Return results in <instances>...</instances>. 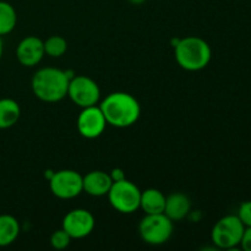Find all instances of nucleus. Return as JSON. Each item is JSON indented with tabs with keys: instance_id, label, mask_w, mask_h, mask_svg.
Masks as SVG:
<instances>
[{
	"instance_id": "f257e3e1",
	"label": "nucleus",
	"mask_w": 251,
	"mask_h": 251,
	"mask_svg": "<svg viewBox=\"0 0 251 251\" xmlns=\"http://www.w3.org/2000/svg\"><path fill=\"white\" fill-rule=\"evenodd\" d=\"M108 125L124 129L136 124L141 107L136 98L126 92L109 93L100 104Z\"/></svg>"
},
{
	"instance_id": "f03ea898",
	"label": "nucleus",
	"mask_w": 251,
	"mask_h": 251,
	"mask_svg": "<svg viewBox=\"0 0 251 251\" xmlns=\"http://www.w3.org/2000/svg\"><path fill=\"white\" fill-rule=\"evenodd\" d=\"M69 78L66 70L56 68H42L34 73L31 81L33 95L46 103H56L68 96Z\"/></svg>"
},
{
	"instance_id": "7ed1b4c3",
	"label": "nucleus",
	"mask_w": 251,
	"mask_h": 251,
	"mask_svg": "<svg viewBox=\"0 0 251 251\" xmlns=\"http://www.w3.org/2000/svg\"><path fill=\"white\" fill-rule=\"evenodd\" d=\"M174 48V56L181 69L186 71H200L210 64L212 49L205 39L196 36L179 38Z\"/></svg>"
},
{
	"instance_id": "20e7f679",
	"label": "nucleus",
	"mask_w": 251,
	"mask_h": 251,
	"mask_svg": "<svg viewBox=\"0 0 251 251\" xmlns=\"http://www.w3.org/2000/svg\"><path fill=\"white\" fill-rule=\"evenodd\" d=\"M173 223L164 213L146 215L139 225L140 238L146 244L153 247L166 244L173 234Z\"/></svg>"
},
{
	"instance_id": "39448f33",
	"label": "nucleus",
	"mask_w": 251,
	"mask_h": 251,
	"mask_svg": "<svg viewBox=\"0 0 251 251\" xmlns=\"http://www.w3.org/2000/svg\"><path fill=\"white\" fill-rule=\"evenodd\" d=\"M245 226L237 215H228L216 222L211 232V240L218 249H233L240 245Z\"/></svg>"
},
{
	"instance_id": "423d86ee",
	"label": "nucleus",
	"mask_w": 251,
	"mask_h": 251,
	"mask_svg": "<svg viewBox=\"0 0 251 251\" xmlns=\"http://www.w3.org/2000/svg\"><path fill=\"white\" fill-rule=\"evenodd\" d=\"M107 196L110 206L120 213L129 215L140 208L141 190L126 178L119 181H113Z\"/></svg>"
},
{
	"instance_id": "0eeeda50",
	"label": "nucleus",
	"mask_w": 251,
	"mask_h": 251,
	"mask_svg": "<svg viewBox=\"0 0 251 251\" xmlns=\"http://www.w3.org/2000/svg\"><path fill=\"white\" fill-rule=\"evenodd\" d=\"M51 194L60 200H71L83 191L82 176L73 169H61L54 172L49 179Z\"/></svg>"
},
{
	"instance_id": "6e6552de",
	"label": "nucleus",
	"mask_w": 251,
	"mask_h": 251,
	"mask_svg": "<svg viewBox=\"0 0 251 251\" xmlns=\"http://www.w3.org/2000/svg\"><path fill=\"white\" fill-rule=\"evenodd\" d=\"M68 97L80 108L91 107L100 102V88L93 78L75 75L69 81Z\"/></svg>"
},
{
	"instance_id": "1a4fd4ad",
	"label": "nucleus",
	"mask_w": 251,
	"mask_h": 251,
	"mask_svg": "<svg viewBox=\"0 0 251 251\" xmlns=\"http://www.w3.org/2000/svg\"><path fill=\"white\" fill-rule=\"evenodd\" d=\"M96 220L92 213L85 208H75L64 216L61 228L73 239H82L93 232Z\"/></svg>"
},
{
	"instance_id": "9d476101",
	"label": "nucleus",
	"mask_w": 251,
	"mask_h": 251,
	"mask_svg": "<svg viewBox=\"0 0 251 251\" xmlns=\"http://www.w3.org/2000/svg\"><path fill=\"white\" fill-rule=\"evenodd\" d=\"M107 122L100 110V105H91L82 108L76 120V127L78 134L88 140L97 139L104 132Z\"/></svg>"
},
{
	"instance_id": "9b49d317",
	"label": "nucleus",
	"mask_w": 251,
	"mask_h": 251,
	"mask_svg": "<svg viewBox=\"0 0 251 251\" xmlns=\"http://www.w3.org/2000/svg\"><path fill=\"white\" fill-rule=\"evenodd\" d=\"M44 53V43L36 36H27L22 39L16 48L17 61L22 66L33 68L42 61Z\"/></svg>"
},
{
	"instance_id": "f8f14e48",
	"label": "nucleus",
	"mask_w": 251,
	"mask_h": 251,
	"mask_svg": "<svg viewBox=\"0 0 251 251\" xmlns=\"http://www.w3.org/2000/svg\"><path fill=\"white\" fill-rule=\"evenodd\" d=\"M112 184L113 180L110 174L103 171L88 172L86 176H82L83 191L93 198L107 195L112 188Z\"/></svg>"
},
{
	"instance_id": "ddd939ff",
	"label": "nucleus",
	"mask_w": 251,
	"mask_h": 251,
	"mask_svg": "<svg viewBox=\"0 0 251 251\" xmlns=\"http://www.w3.org/2000/svg\"><path fill=\"white\" fill-rule=\"evenodd\" d=\"M191 212V200L183 193H173L167 196L164 215L173 222L184 220Z\"/></svg>"
},
{
	"instance_id": "4468645a",
	"label": "nucleus",
	"mask_w": 251,
	"mask_h": 251,
	"mask_svg": "<svg viewBox=\"0 0 251 251\" xmlns=\"http://www.w3.org/2000/svg\"><path fill=\"white\" fill-rule=\"evenodd\" d=\"M167 196L158 189L150 188L145 191H141L140 198V208L146 215H156V213H164Z\"/></svg>"
},
{
	"instance_id": "2eb2a0df",
	"label": "nucleus",
	"mask_w": 251,
	"mask_h": 251,
	"mask_svg": "<svg viewBox=\"0 0 251 251\" xmlns=\"http://www.w3.org/2000/svg\"><path fill=\"white\" fill-rule=\"evenodd\" d=\"M21 117L20 104L12 98L0 100V129H9L17 124Z\"/></svg>"
},
{
	"instance_id": "dca6fc26",
	"label": "nucleus",
	"mask_w": 251,
	"mask_h": 251,
	"mask_svg": "<svg viewBox=\"0 0 251 251\" xmlns=\"http://www.w3.org/2000/svg\"><path fill=\"white\" fill-rule=\"evenodd\" d=\"M19 234V221L11 215H0V248L11 245Z\"/></svg>"
},
{
	"instance_id": "f3484780",
	"label": "nucleus",
	"mask_w": 251,
	"mask_h": 251,
	"mask_svg": "<svg viewBox=\"0 0 251 251\" xmlns=\"http://www.w3.org/2000/svg\"><path fill=\"white\" fill-rule=\"evenodd\" d=\"M17 24V14L15 7L7 1H0V36H5L14 31Z\"/></svg>"
},
{
	"instance_id": "a211bd4d",
	"label": "nucleus",
	"mask_w": 251,
	"mask_h": 251,
	"mask_svg": "<svg viewBox=\"0 0 251 251\" xmlns=\"http://www.w3.org/2000/svg\"><path fill=\"white\" fill-rule=\"evenodd\" d=\"M43 43L44 53L50 58H60L68 50V42L61 36H50Z\"/></svg>"
},
{
	"instance_id": "6ab92c4d",
	"label": "nucleus",
	"mask_w": 251,
	"mask_h": 251,
	"mask_svg": "<svg viewBox=\"0 0 251 251\" xmlns=\"http://www.w3.org/2000/svg\"><path fill=\"white\" fill-rule=\"evenodd\" d=\"M71 239L73 238L63 228H60V229L54 230L53 234L50 235V245L55 250H64L70 245Z\"/></svg>"
},
{
	"instance_id": "aec40b11",
	"label": "nucleus",
	"mask_w": 251,
	"mask_h": 251,
	"mask_svg": "<svg viewBox=\"0 0 251 251\" xmlns=\"http://www.w3.org/2000/svg\"><path fill=\"white\" fill-rule=\"evenodd\" d=\"M237 216L240 218L245 227H251V201H244L239 206Z\"/></svg>"
},
{
	"instance_id": "412c9836",
	"label": "nucleus",
	"mask_w": 251,
	"mask_h": 251,
	"mask_svg": "<svg viewBox=\"0 0 251 251\" xmlns=\"http://www.w3.org/2000/svg\"><path fill=\"white\" fill-rule=\"evenodd\" d=\"M240 245H242L243 250L251 251V227H245Z\"/></svg>"
},
{
	"instance_id": "4be33fe9",
	"label": "nucleus",
	"mask_w": 251,
	"mask_h": 251,
	"mask_svg": "<svg viewBox=\"0 0 251 251\" xmlns=\"http://www.w3.org/2000/svg\"><path fill=\"white\" fill-rule=\"evenodd\" d=\"M109 174H110V178H112L113 181H119V180H123V179H125L124 171L120 168L113 169Z\"/></svg>"
},
{
	"instance_id": "5701e85b",
	"label": "nucleus",
	"mask_w": 251,
	"mask_h": 251,
	"mask_svg": "<svg viewBox=\"0 0 251 251\" xmlns=\"http://www.w3.org/2000/svg\"><path fill=\"white\" fill-rule=\"evenodd\" d=\"M127 1L132 5H141V4H144L146 0H127Z\"/></svg>"
},
{
	"instance_id": "b1692460",
	"label": "nucleus",
	"mask_w": 251,
	"mask_h": 251,
	"mask_svg": "<svg viewBox=\"0 0 251 251\" xmlns=\"http://www.w3.org/2000/svg\"><path fill=\"white\" fill-rule=\"evenodd\" d=\"M2 51H4V44H2V39H1V36H0V60H1Z\"/></svg>"
}]
</instances>
